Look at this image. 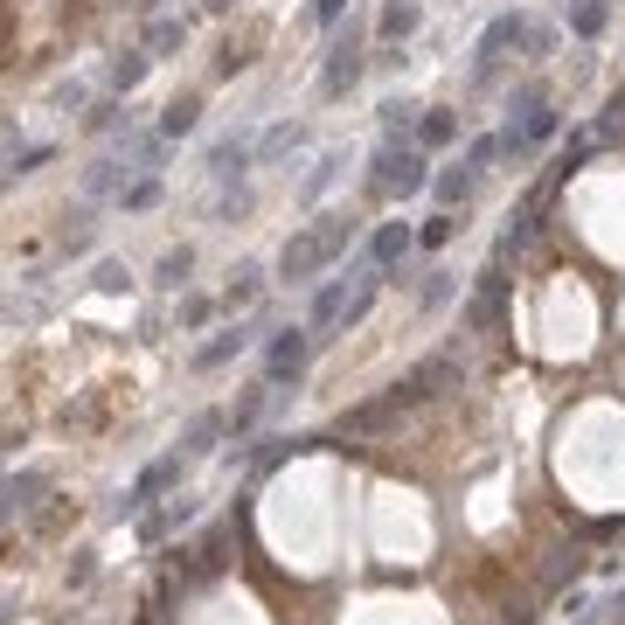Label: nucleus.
Instances as JSON below:
<instances>
[{
	"mask_svg": "<svg viewBox=\"0 0 625 625\" xmlns=\"http://www.w3.org/2000/svg\"><path fill=\"white\" fill-rule=\"evenodd\" d=\"M306 146V119H278L265 140H257V167H278L285 153H299Z\"/></svg>",
	"mask_w": 625,
	"mask_h": 625,
	"instance_id": "obj_14",
	"label": "nucleus"
},
{
	"mask_svg": "<svg viewBox=\"0 0 625 625\" xmlns=\"http://www.w3.org/2000/svg\"><path fill=\"white\" fill-rule=\"evenodd\" d=\"M35 493H49V473H42V465H29V473H14V480H0V521L29 514Z\"/></svg>",
	"mask_w": 625,
	"mask_h": 625,
	"instance_id": "obj_11",
	"label": "nucleus"
},
{
	"mask_svg": "<svg viewBox=\"0 0 625 625\" xmlns=\"http://www.w3.org/2000/svg\"><path fill=\"white\" fill-rule=\"evenodd\" d=\"M355 0H312V29H341Z\"/></svg>",
	"mask_w": 625,
	"mask_h": 625,
	"instance_id": "obj_28",
	"label": "nucleus"
},
{
	"mask_svg": "<svg viewBox=\"0 0 625 625\" xmlns=\"http://www.w3.org/2000/svg\"><path fill=\"white\" fill-rule=\"evenodd\" d=\"M202 8H208V14H229V8H237V0H202Z\"/></svg>",
	"mask_w": 625,
	"mask_h": 625,
	"instance_id": "obj_31",
	"label": "nucleus"
},
{
	"mask_svg": "<svg viewBox=\"0 0 625 625\" xmlns=\"http://www.w3.org/2000/svg\"><path fill=\"white\" fill-rule=\"evenodd\" d=\"M361 49H369V35L361 29H341L327 42V63H320V98H348L355 84H361V70H369V57H361Z\"/></svg>",
	"mask_w": 625,
	"mask_h": 625,
	"instance_id": "obj_5",
	"label": "nucleus"
},
{
	"mask_svg": "<svg viewBox=\"0 0 625 625\" xmlns=\"http://www.w3.org/2000/svg\"><path fill=\"white\" fill-rule=\"evenodd\" d=\"M174 320H181V334H195V327H208V320H216V299H202V293H188V299L174 306Z\"/></svg>",
	"mask_w": 625,
	"mask_h": 625,
	"instance_id": "obj_25",
	"label": "nucleus"
},
{
	"mask_svg": "<svg viewBox=\"0 0 625 625\" xmlns=\"http://www.w3.org/2000/svg\"><path fill=\"white\" fill-rule=\"evenodd\" d=\"M445 382H459V355H431V361H417V369H410L397 389H389V397H397L403 410H417V403H431Z\"/></svg>",
	"mask_w": 625,
	"mask_h": 625,
	"instance_id": "obj_8",
	"label": "nucleus"
},
{
	"mask_svg": "<svg viewBox=\"0 0 625 625\" xmlns=\"http://www.w3.org/2000/svg\"><path fill=\"white\" fill-rule=\"evenodd\" d=\"M341 174H348V161H341V153H327V161L306 174V188H299V195H306V202H320V195H327V188H334V181H341Z\"/></svg>",
	"mask_w": 625,
	"mask_h": 625,
	"instance_id": "obj_23",
	"label": "nucleus"
},
{
	"mask_svg": "<svg viewBox=\"0 0 625 625\" xmlns=\"http://www.w3.org/2000/svg\"><path fill=\"white\" fill-rule=\"evenodd\" d=\"M612 618H618V625H625V591H618V597H612Z\"/></svg>",
	"mask_w": 625,
	"mask_h": 625,
	"instance_id": "obj_32",
	"label": "nucleus"
},
{
	"mask_svg": "<svg viewBox=\"0 0 625 625\" xmlns=\"http://www.w3.org/2000/svg\"><path fill=\"white\" fill-rule=\"evenodd\" d=\"M361 237H369V229H361L348 208L341 216H320V223H306L293 244L278 250V278L285 285H312V278H327L334 265H341V257H355L361 250Z\"/></svg>",
	"mask_w": 625,
	"mask_h": 625,
	"instance_id": "obj_1",
	"label": "nucleus"
},
{
	"mask_svg": "<svg viewBox=\"0 0 625 625\" xmlns=\"http://www.w3.org/2000/svg\"><path fill=\"white\" fill-rule=\"evenodd\" d=\"M188 521H195V501H188V493H174V508L146 514V521H140V535H146V542H167V535H181V529H188Z\"/></svg>",
	"mask_w": 625,
	"mask_h": 625,
	"instance_id": "obj_17",
	"label": "nucleus"
},
{
	"mask_svg": "<svg viewBox=\"0 0 625 625\" xmlns=\"http://www.w3.org/2000/svg\"><path fill=\"white\" fill-rule=\"evenodd\" d=\"M452 293H459V278H452V271H431V285H424V312H438Z\"/></svg>",
	"mask_w": 625,
	"mask_h": 625,
	"instance_id": "obj_29",
	"label": "nucleus"
},
{
	"mask_svg": "<svg viewBox=\"0 0 625 625\" xmlns=\"http://www.w3.org/2000/svg\"><path fill=\"white\" fill-rule=\"evenodd\" d=\"M306 361H312V327H306V320H299V327H278L271 341H265V382H271V389H299Z\"/></svg>",
	"mask_w": 625,
	"mask_h": 625,
	"instance_id": "obj_4",
	"label": "nucleus"
},
{
	"mask_svg": "<svg viewBox=\"0 0 625 625\" xmlns=\"http://www.w3.org/2000/svg\"><path fill=\"white\" fill-rule=\"evenodd\" d=\"M195 125H202V98L188 91V98H174L167 112H161V125H153V133H161V140H188Z\"/></svg>",
	"mask_w": 625,
	"mask_h": 625,
	"instance_id": "obj_18",
	"label": "nucleus"
},
{
	"mask_svg": "<svg viewBox=\"0 0 625 625\" xmlns=\"http://www.w3.org/2000/svg\"><path fill=\"white\" fill-rule=\"evenodd\" d=\"M473 188H480V174L473 167H445V174H431V195H438V208H465V202H473Z\"/></svg>",
	"mask_w": 625,
	"mask_h": 625,
	"instance_id": "obj_16",
	"label": "nucleus"
},
{
	"mask_svg": "<svg viewBox=\"0 0 625 625\" xmlns=\"http://www.w3.org/2000/svg\"><path fill=\"white\" fill-rule=\"evenodd\" d=\"M410 244H417V229H410L403 216H389V223H376L369 237H361V265L382 271V278H397V265L410 257Z\"/></svg>",
	"mask_w": 625,
	"mask_h": 625,
	"instance_id": "obj_7",
	"label": "nucleus"
},
{
	"mask_svg": "<svg viewBox=\"0 0 625 625\" xmlns=\"http://www.w3.org/2000/svg\"><path fill=\"white\" fill-rule=\"evenodd\" d=\"M563 21H570V35H577V42H597V35H605V21H612V0H563Z\"/></svg>",
	"mask_w": 625,
	"mask_h": 625,
	"instance_id": "obj_15",
	"label": "nucleus"
},
{
	"mask_svg": "<svg viewBox=\"0 0 625 625\" xmlns=\"http://www.w3.org/2000/svg\"><path fill=\"white\" fill-rule=\"evenodd\" d=\"M146 49H119L112 57V70H104V84H112V98H125V91H140V76H146Z\"/></svg>",
	"mask_w": 625,
	"mask_h": 625,
	"instance_id": "obj_19",
	"label": "nucleus"
},
{
	"mask_svg": "<svg viewBox=\"0 0 625 625\" xmlns=\"http://www.w3.org/2000/svg\"><path fill=\"white\" fill-rule=\"evenodd\" d=\"M424 188H431V161H424V146H410V140H382L369 174H361V195L369 202H410Z\"/></svg>",
	"mask_w": 625,
	"mask_h": 625,
	"instance_id": "obj_2",
	"label": "nucleus"
},
{
	"mask_svg": "<svg viewBox=\"0 0 625 625\" xmlns=\"http://www.w3.org/2000/svg\"><path fill=\"white\" fill-rule=\"evenodd\" d=\"M257 334H265V320H237V327H223L216 341H202V348H195V376H208V369H223V361L250 355V348H257Z\"/></svg>",
	"mask_w": 625,
	"mask_h": 625,
	"instance_id": "obj_9",
	"label": "nucleus"
},
{
	"mask_svg": "<svg viewBox=\"0 0 625 625\" xmlns=\"http://www.w3.org/2000/svg\"><path fill=\"white\" fill-rule=\"evenodd\" d=\"M188 271H195V250L181 244V250H167L161 265H153V285H161V293H181V285H188Z\"/></svg>",
	"mask_w": 625,
	"mask_h": 625,
	"instance_id": "obj_20",
	"label": "nucleus"
},
{
	"mask_svg": "<svg viewBox=\"0 0 625 625\" xmlns=\"http://www.w3.org/2000/svg\"><path fill=\"white\" fill-rule=\"evenodd\" d=\"M257 285H265V271H257V265H244V271H237V285L223 293V306H229V312H237V306H250V299H257Z\"/></svg>",
	"mask_w": 625,
	"mask_h": 625,
	"instance_id": "obj_27",
	"label": "nucleus"
},
{
	"mask_svg": "<svg viewBox=\"0 0 625 625\" xmlns=\"http://www.w3.org/2000/svg\"><path fill=\"white\" fill-rule=\"evenodd\" d=\"M91 285H98V293H125V265H112V257H104V265L91 271Z\"/></svg>",
	"mask_w": 625,
	"mask_h": 625,
	"instance_id": "obj_30",
	"label": "nucleus"
},
{
	"mask_svg": "<svg viewBox=\"0 0 625 625\" xmlns=\"http://www.w3.org/2000/svg\"><path fill=\"white\" fill-rule=\"evenodd\" d=\"M181 42H188V21H181V14H161V21L146 29V57H167V49H181Z\"/></svg>",
	"mask_w": 625,
	"mask_h": 625,
	"instance_id": "obj_21",
	"label": "nucleus"
},
{
	"mask_svg": "<svg viewBox=\"0 0 625 625\" xmlns=\"http://www.w3.org/2000/svg\"><path fill=\"white\" fill-rule=\"evenodd\" d=\"M181 473H188V452H161V459H153V465H140V480L133 486H125V501H119V514H146L153 501H161V493H174L181 486Z\"/></svg>",
	"mask_w": 625,
	"mask_h": 625,
	"instance_id": "obj_6",
	"label": "nucleus"
},
{
	"mask_svg": "<svg viewBox=\"0 0 625 625\" xmlns=\"http://www.w3.org/2000/svg\"><path fill=\"white\" fill-rule=\"evenodd\" d=\"M529 29H535V14H529V8H501V14H493L486 29H480V42H473V76H465V84L486 91L514 57H529Z\"/></svg>",
	"mask_w": 625,
	"mask_h": 625,
	"instance_id": "obj_3",
	"label": "nucleus"
},
{
	"mask_svg": "<svg viewBox=\"0 0 625 625\" xmlns=\"http://www.w3.org/2000/svg\"><path fill=\"white\" fill-rule=\"evenodd\" d=\"M417 146H424V153L459 146V112H452V104H424V112H417Z\"/></svg>",
	"mask_w": 625,
	"mask_h": 625,
	"instance_id": "obj_12",
	"label": "nucleus"
},
{
	"mask_svg": "<svg viewBox=\"0 0 625 625\" xmlns=\"http://www.w3.org/2000/svg\"><path fill=\"white\" fill-rule=\"evenodd\" d=\"M223 424H229V417H223V410H202V417H195V424H188V438H181V452H188V459H202V452H208V438H216Z\"/></svg>",
	"mask_w": 625,
	"mask_h": 625,
	"instance_id": "obj_22",
	"label": "nucleus"
},
{
	"mask_svg": "<svg viewBox=\"0 0 625 625\" xmlns=\"http://www.w3.org/2000/svg\"><path fill=\"white\" fill-rule=\"evenodd\" d=\"M250 167H257V140L250 133H229V140L208 146V181H223V188H229V181H244Z\"/></svg>",
	"mask_w": 625,
	"mask_h": 625,
	"instance_id": "obj_10",
	"label": "nucleus"
},
{
	"mask_svg": "<svg viewBox=\"0 0 625 625\" xmlns=\"http://www.w3.org/2000/svg\"><path fill=\"white\" fill-rule=\"evenodd\" d=\"M417 29H424V8H417V0H389V8L376 14V42H389V49L410 42Z\"/></svg>",
	"mask_w": 625,
	"mask_h": 625,
	"instance_id": "obj_13",
	"label": "nucleus"
},
{
	"mask_svg": "<svg viewBox=\"0 0 625 625\" xmlns=\"http://www.w3.org/2000/svg\"><path fill=\"white\" fill-rule=\"evenodd\" d=\"M153 202H161V174H140L133 188H119V208H125V216H140V208H153Z\"/></svg>",
	"mask_w": 625,
	"mask_h": 625,
	"instance_id": "obj_24",
	"label": "nucleus"
},
{
	"mask_svg": "<svg viewBox=\"0 0 625 625\" xmlns=\"http://www.w3.org/2000/svg\"><path fill=\"white\" fill-rule=\"evenodd\" d=\"M452 229H459V216H452V208H438V216L417 229V244H424V250H445V244H452Z\"/></svg>",
	"mask_w": 625,
	"mask_h": 625,
	"instance_id": "obj_26",
	"label": "nucleus"
}]
</instances>
